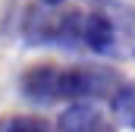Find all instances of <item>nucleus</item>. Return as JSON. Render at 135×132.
<instances>
[{
    "instance_id": "nucleus-1",
    "label": "nucleus",
    "mask_w": 135,
    "mask_h": 132,
    "mask_svg": "<svg viewBox=\"0 0 135 132\" xmlns=\"http://www.w3.org/2000/svg\"><path fill=\"white\" fill-rule=\"evenodd\" d=\"M82 25H85V13L63 10V6H44L35 0L32 6L22 10L19 32H22V41L28 47L79 50L82 47Z\"/></svg>"
},
{
    "instance_id": "nucleus-2",
    "label": "nucleus",
    "mask_w": 135,
    "mask_h": 132,
    "mask_svg": "<svg viewBox=\"0 0 135 132\" xmlns=\"http://www.w3.org/2000/svg\"><path fill=\"white\" fill-rule=\"evenodd\" d=\"M123 85L119 72L110 66H57V104L60 101H104Z\"/></svg>"
},
{
    "instance_id": "nucleus-3",
    "label": "nucleus",
    "mask_w": 135,
    "mask_h": 132,
    "mask_svg": "<svg viewBox=\"0 0 135 132\" xmlns=\"http://www.w3.org/2000/svg\"><path fill=\"white\" fill-rule=\"evenodd\" d=\"M82 47L98 54V57H113L119 54V19L113 10L94 6L91 13H85V25H82Z\"/></svg>"
},
{
    "instance_id": "nucleus-4",
    "label": "nucleus",
    "mask_w": 135,
    "mask_h": 132,
    "mask_svg": "<svg viewBox=\"0 0 135 132\" xmlns=\"http://www.w3.org/2000/svg\"><path fill=\"white\" fill-rule=\"evenodd\" d=\"M57 132H116V120L98 101H75L60 113Z\"/></svg>"
},
{
    "instance_id": "nucleus-5",
    "label": "nucleus",
    "mask_w": 135,
    "mask_h": 132,
    "mask_svg": "<svg viewBox=\"0 0 135 132\" xmlns=\"http://www.w3.org/2000/svg\"><path fill=\"white\" fill-rule=\"evenodd\" d=\"M110 107L129 129H135V82H123L116 95L110 98Z\"/></svg>"
},
{
    "instance_id": "nucleus-6",
    "label": "nucleus",
    "mask_w": 135,
    "mask_h": 132,
    "mask_svg": "<svg viewBox=\"0 0 135 132\" xmlns=\"http://www.w3.org/2000/svg\"><path fill=\"white\" fill-rule=\"evenodd\" d=\"M0 132H54V126L41 116H13L3 123Z\"/></svg>"
},
{
    "instance_id": "nucleus-7",
    "label": "nucleus",
    "mask_w": 135,
    "mask_h": 132,
    "mask_svg": "<svg viewBox=\"0 0 135 132\" xmlns=\"http://www.w3.org/2000/svg\"><path fill=\"white\" fill-rule=\"evenodd\" d=\"M85 3H91V6H110L113 0H85Z\"/></svg>"
},
{
    "instance_id": "nucleus-8",
    "label": "nucleus",
    "mask_w": 135,
    "mask_h": 132,
    "mask_svg": "<svg viewBox=\"0 0 135 132\" xmlns=\"http://www.w3.org/2000/svg\"><path fill=\"white\" fill-rule=\"evenodd\" d=\"M38 3H44V6H63V0H38Z\"/></svg>"
}]
</instances>
